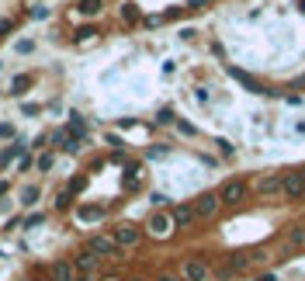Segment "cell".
Listing matches in <instances>:
<instances>
[{"instance_id": "30bf717a", "label": "cell", "mask_w": 305, "mask_h": 281, "mask_svg": "<svg viewBox=\"0 0 305 281\" xmlns=\"http://www.w3.org/2000/svg\"><path fill=\"white\" fill-rule=\"evenodd\" d=\"M45 274L52 281H76V267H73V261H56V264H49Z\"/></svg>"}, {"instance_id": "7c38bea8", "label": "cell", "mask_w": 305, "mask_h": 281, "mask_svg": "<svg viewBox=\"0 0 305 281\" xmlns=\"http://www.w3.org/2000/svg\"><path fill=\"white\" fill-rule=\"evenodd\" d=\"M229 73H232V77H236V80L243 83V87H247V90H253V94H267L264 87H260V83L253 80V77H250V73H243V70H236V66H229Z\"/></svg>"}, {"instance_id": "f1b7e54d", "label": "cell", "mask_w": 305, "mask_h": 281, "mask_svg": "<svg viewBox=\"0 0 305 281\" xmlns=\"http://www.w3.org/2000/svg\"><path fill=\"white\" fill-rule=\"evenodd\" d=\"M32 167H35L32 157H21V160H18V170H32Z\"/></svg>"}, {"instance_id": "7a4b0ae2", "label": "cell", "mask_w": 305, "mask_h": 281, "mask_svg": "<svg viewBox=\"0 0 305 281\" xmlns=\"http://www.w3.org/2000/svg\"><path fill=\"white\" fill-rule=\"evenodd\" d=\"M142 233H146V229H139L135 222H121V226H114V229H111L114 243H118L121 250H125V246H139V243H142Z\"/></svg>"}, {"instance_id": "cb8c5ba5", "label": "cell", "mask_w": 305, "mask_h": 281, "mask_svg": "<svg viewBox=\"0 0 305 281\" xmlns=\"http://www.w3.org/2000/svg\"><path fill=\"white\" fill-rule=\"evenodd\" d=\"M42 222H45V215H42V212H35V215H28V219L21 222V226H24V229H35V226H42Z\"/></svg>"}, {"instance_id": "ab89813d", "label": "cell", "mask_w": 305, "mask_h": 281, "mask_svg": "<svg viewBox=\"0 0 305 281\" xmlns=\"http://www.w3.org/2000/svg\"><path fill=\"white\" fill-rule=\"evenodd\" d=\"M76 281H94V278H76Z\"/></svg>"}, {"instance_id": "4316f807", "label": "cell", "mask_w": 305, "mask_h": 281, "mask_svg": "<svg viewBox=\"0 0 305 281\" xmlns=\"http://www.w3.org/2000/svg\"><path fill=\"white\" fill-rule=\"evenodd\" d=\"M97 35V28H80V32H76V42H87V39H94Z\"/></svg>"}, {"instance_id": "d6a6232c", "label": "cell", "mask_w": 305, "mask_h": 281, "mask_svg": "<svg viewBox=\"0 0 305 281\" xmlns=\"http://www.w3.org/2000/svg\"><path fill=\"white\" fill-rule=\"evenodd\" d=\"M160 121H163V125H167V121H173V111H170V108H163V111H160Z\"/></svg>"}, {"instance_id": "44dd1931", "label": "cell", "mask_w": 305, "mask_h": 281, "mask_svg": "<svg viewBox=\"0 0 305 281\" xmlns=\"http://www.w3.org/2000/svg\"><path fill=\"white\" fill-rule=\"evenodd\" d=\"M70 205H73V191H63V195L56 198V208H59V212H66Z\"/></svg>"}, {"instance_id": "ac0fdd59", "label": "cell", "mask_w": 305, "mask_h": 281, "mask_svg": "<svg viewBox=\"0 0 305 281\" xmlns=\"http://www.w3.org/2000/svg\"><path fill=\"white\" fill-rule=\"evenodd\" d=\"M28 87H32V77H14V83H11V94H14V98H21Z\"/></svg>"}, {"instance_id": "ffe728a7", "label": "cell", "mask_w": 305, "mask_h": 281, "mask_svg": "<svg viewBox=\"0 0 305 281\" xmlns=\"http://www.w3.org/2000/svg\"><path fill=\"white\" fill-rule=\"evenodd\" d=\"M52 163H56V157H52V153H42V157L35 160V167H38V170H52Z\"/></svg>"}, {"instance_id": "e575fe53", "label": "cell", "mask_w": 305, "mask_h": 281, "mask_svg": "<svg viewBox=\"0 0 305 281\" xmlns=\"http://www.w3.org/2000/svg\"><path fill=\"white\" fill-rule=\"evenodd\" d=\"M295 11H298V14H305V0H295Z\"/></svg>"}, {"instance_id": "f35d334b", "label": "cell", "mask_w": 305, "mask_h": 281, "mask_svg": "<svg viewBox=\"0 0 305 281\" xmlns=\"http://www.w3.org/2000/svg\"><path fill=\"white\" fill-rule=\"evenodd\" d=\"M260 281H274V274H264V278H260Z\"/></svg>"}, {"instance_id": "52a82bcc", "label": "cell", "mask_w": 305, "mask_h": 281, "mask_svg": "<svg viewBox=\"0 0 305 281\" xmlns=\"http://www.w3.org/2000/svg\"><path fill=\"white\" fill-rule=\"evenodd\" d=\"M73 267H76V278H90L97 267H101V257L90 254V250H80V254L73 257Z\"/></svg>"}, {"instance_id": "d4e9b609", "label": "cell", "mask_w": 305, "mask_h": 281, "mask_svg": "<svg viewBox=\"0 0 305 281\" xmlns=\"http://www.w3.org/2000/svg\"><path fill=\"white\" fill-rule=\"evenodd\" d=\"M0 139H14V125L11 121H0Z\"/></svg>"}, {"instance_id": "d590c367", "label": "cell", "mask_w": 305, "mask_h": 281, "mask_svg": "<svg viewBox=\"0 0 305 281\" xmlns=\"http://www.w3.org/2000/svg\"><path fill=\"white\" fill-rule=\"evenodd\" d=\"M7 188H11V184H7V181H0V198L7 195Z\"/></svg>"}, {"instance_id": "277c9868", "label": "cell", "mask_w": 305, "mask_h": 281, "mask_svg": "<svg viewBox=\"0 0 305 281\" xmlns=\"http://www.w3.org/2000/svg\"><path fill=\"white\" fill-rule=\"evenodd\" d=\"M247 181H226L219 188V201L222 205H239V201H247Z\"/></svg>"}, {"instance_id": "d6986e66", "label": "cell", "mask_w": 305, "mask_h": 281, "mask_svg": "<svg viewBox=\"0 0 305 281\" xmlns=\"http://www.w3.org/2000/svg\"><path fill=\"white\" fill-rule=\"evenodd\" d=\"M288 243H291V246H302V243H305V229L291 226V229H288Z\"/></svg>"}, {"instance_id": "4dcf8cb0", "label": "cell", "mask_w": 305, "mask_h": 281, "mask_svg": "<svg viewBox=\"0 0 305 281\" xmlns=\"http://www.w3.org/2000/svg\"><path fill=\"white\" fill-rule=\"evenodd\" d=\"M11 28H14V21H11V18H4V21H0V35H7Z\"/></svg>"}, {"instance_id": "8d00e7d4", "label": "cell", "mask_w": 305, "mask_h": 281, "mask_svg": "<svg viewBox=\"0 0 305 281\" xmlns=\"http://www.w3.org/2000/svg\"><path fill=\"white\" fill-rule=\"evenodd\" d=\"M201 4H208V0H188V7H201Z\"/></svg>"}, {"instance_id": "5b68a950", "label": "cell", "mask_w": 305, "mask_h": 281, "mask_svg": "<svg viewBox=\"0 0 305 281\" xmlns=\"http://www.w3.org/2000/svg\"><path fill=\"white\" fill-rule=\"evenodd\" d=\"M281 195H285L288 201H298V198H305V174H298V170L285 174V181H281Z\"/></svg>"}, {"instance_id": "1f68e13d", "label": "cell", "mask_w": 305, "mask_h": 281, "mask_svg": "<svg viewBox=\"0 0 305 281\" xmlns=\"http://www.w3.org/2000/svg\"><path fill=\"white\" fill-rule=\"evenodd\" d=\"M177 129H180L184 136H194V125H188V121H177Z\"/></svg>"}, {"instance_id": "8992f818", "label": "cell", "mask_w": 305, "mask_h": 281, "mask_svg": "<svg viewBox=\"0 0 305 281\" xmlns=\"http://www.w3.org/2000/svg\"><path fill=\"white\" fill-rule=\"evenodd\" d=\"M180 278L184 281H205L208 278V261L205 257H188L180 267Z\"/></svg>"}, {"instance_id": "3957f363", "label": "cell", "mask_w": 305, "mask_h": 281, "mask_svg": "<svg viewBox=\"0 0 305 281\" xmlns=\"http://www.w3.org/2000/svg\"><path fill=\"white\" fill-rule=\"evenodd\" d=\"M83 250H90V254H97L101 261H108V257H118V254H121V246L114 243V236H101V233H97V236H90Z\"/></svg>"}, {"instance_id": "6da1fadb", "label": "cell", "mask_w": 305, "mask_h": 281, "mask_svg": "<svg viewBox=\"0 0 305 281\" xmlns=\"http://www.w3.org/2000/svg\"><path fill=\"white\" fill-rule=\"evenodd\" d=\"M173 229H177V226H173V215L163 212V208H156L149 219H146V233H149V236H160V240H163V236H170Z\"/></svg>"}, {"instance_id": "484cf974", "label": "cell", "mask_w": 305, "mask_h": 281, "mask_svg": "<svg viewBox=\"0 0 305 281\" xmlns=\"http://www.w3.org/2000/svg\"><path fill=\"white\" fill-rule=\"evenodd\" d=\"M83 188H87V177H73V181H70V188H66V191H83Z\"/></svg>"}, {"instance_id": "4fadbf2b", "label": "cell", "mask_w": 305, "mask_h": 281, "mask_svg": "<svg viewBox=\"0 0 305 281\" xmlns=\"http://www.w3.org/2000/svg\"><path fill=\"white\" fill-rule=\"evenodd\" d=\"M194 219H198L194 215V205H177L173 208V226H191Z\"/></svg>"}, {"instance_id": "5bb4252c", "label": "cell", "mask_w": 305, "mask_h": 281, "mask_svg": "<svg viewBox=\"0 0 305 281\" xmlns=\"http://www.w3.org/2000/svg\"><path fill=\"white\" fill-rule=\"evenodd\" d=\"M38 195H42L38 184H24V188H21V208H32V205L38 201Z\"/></svg>"}, {"instance_id": "e0dca14e", "label": "cell", "mask_w": 305, "mask_h": 281, "mask_svg": "<svg viewBox=\"0 0 305 281\" xmlns=\"http://www.w3.org/2000/svg\"><path fill=\"white\" fill-rule=\"evenodd\" d=\"M101 7H104V0H80V4H76V11H80L83 18H94V14H101Z\"/></svg>"}, {"instance_id": "74e56055", "label": "cell", "mask_w": 305, "mask_h": 281, "mask_svg": "<svg viewBox=\"0 0 305 281\" xmlns=\"http://www.w3.org/2000/svg\"><path fill=\"white\" fill-rule=\"evenodd\" d=\"M32 281H52V278H49V274H35Z\"/></svg>"}, {"instance_id": "836d02e7", "label": "cell", "mask_w": 305, "mask_h": 281, "mask_svg": "<svg viewBox=\"0 0 305 281\" xmlns=\"http://www.w3.org/2000/svg\"><path fill=\"white\" fill-rule=\"evenodd\" d=\"M156 281H184V278H177V274H160Z\"/></svg>"}, {"instance_id": "83f0119b", "label": "cell", "mask_w": 305, "mask_h": 281, "mask_svg": "<svg viewBox=\"0 0 305 281\" xmlns=\"http://www.w3.org/2000/svg\"><path fill=\"white\" fill-rule=\"evenodd\" d=\"M42 111V104H21V115H38Z\"/></svg>"}, {"instance_id": "2e32d148", "label": "cell", "mask_w": 305, "mask_h": 281, "mask_svg": "<svg viewBox=\"0 0 305 281\" xmlns=\"http://www.w3.org/2000/svg\"><path fill=\"white\" fill-rule=\"evenodd\" d=\"M24 149H28V142H24V139H14L11 146H7V149H4V153H0V163H11L14 157H21Z\"/></svg>"}, {"instance_id": "ba28073f", "label": "cell", "mask_w": 305, "mask_h": 281, "mask_svg": "<svg viewBox=\"0 0 305 281\" xmlns=\"http://www.w3.org/2000/svg\"><path fill=\"white\" fill-rule=\"evenodd\" d=\"M219 205H222L219 195H215V191H205V195H198V201H194V215H198V219H211V215L219 212Z\"/></svg>"}, {"instance_id": "7402d4cb", "label": "cell", "mask_w": 305, "mask_h": 281, "mask_svg": "<svg viewBox=\"0 0 305 281\" xmlns=\"http://www.w3.org/2000/svg\"><path fill=\"white\" fill-rule=\"evenodd\" d=\"M121 18L125 21H139V7H135V4H125V7H121Z\"/></svg>"}, {"instance_id": "9a60e30c", "label": "cell", "mask_w": 305, "mask_h": 281, "mask_svg": "<svg viewBox=\"0 0 305 281\" xmlns=\"http://www.w3.org/2000/svg\"><path fill=\"white\" fill-rule=\"evenodd\" d=\"M66 132H70V136H76V139H83V136H87V121H83V115H70V125H66Z\"/></svg>"}, {"instance_id": "9c48e42d", "label": "cell", "mask_w": 305, "mask_h": 281, "mask_svg": "<svg viewBox=\"0 0 305 281\" xmlns=\"http://www.w3.org/2000/svg\"><path fill=\"white\" fill-rule=\"evenodd\" d=\"M281 181H285L281 174H264L260 181L253 184V191H257L260 198H274V195H281Z\"/></svg>"}, {"instance_id": "8fae6325", "label": "cell", "mask_w": 305, "mask_h": 281, "mask_svg": "<svg viewBox=\"0 0 305 281\" xmlns=\"http://www.w3.org/2000/svg\"><path fill=\"white\" fill-rule=\"evenodd\" d=\"M76 219L80 222H101L104 219V205H76Z\"/></svg>"}, {"instance_id": "b9f144b4", "label": "cell", "mask_w": 305, "mask_h": 281, "mask_svg": "<svg viewBox=\"0 0 305 281\" xmlns=\"http://www.w3.org/2000/svg\"><path fill=\"white\" fill-rule=\"evenodd\" d=\"M298 83H305V77H302V80H298Z\"/></svg>"}, {"instance_id": "f546056e", "label": "cell", "mask_w": 305, "mask_h": 281, "mask_svg": "<svg viewBox=\"0 0 305 281\" xmlns=\"http://www.w3.org/2000/svg\"><path fill=\"white\" fill-rule=\"evenodd\" d=\"M32 49H35V42H32V39H24V42H18V52H32Z\"/></svg>"}, {"instance_id": "603a6c76", "label": "cell", "mask_w": 305, "mask_h": 281, "mask_svg": "<svg viewBox=\"0 0 305 281\" xmlns=\"http://www.w3.org/2000/svg\"><path fill=\"white\" fill-rule=\"evenodd\" d=\"M80 142H83V139H76V136H70V139L63 142V149H66V153H80V149H83Z\"/></svg>"}, {"instance_id": "60d3db41", "label": "cell", "mask_w": 305, "mask_h": 281, "mask_svg": "<svg viewBox=\"0 0 305 281\" xmlns=\"http://www.w3.org/2000/svg\"><path fill=\"white\" fill-rule=\"evenodd\" d=\"M129 281H142V278H129Z\"/></svg>"}]
</instances>
